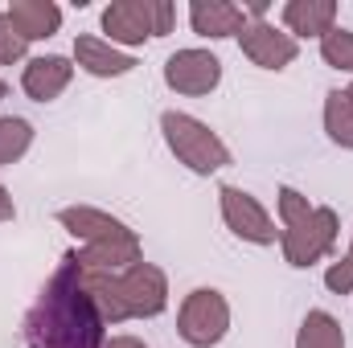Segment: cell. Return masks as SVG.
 Wrapping results in <instances>:
<instances>
[{
    "label": "cell",
    "instance_id": "4",
    "mask_svg": "<svg viewBox=\"0 0 353 348\" xmlns=\"http://www.w3.org/2000/svg\"><path fill=\"white\" fill-rule=\"evenodd\" d=\"M58 226L70 238H79V259L94 270H128L132 262L144 259L140 234L107 209L66 205V209H58Z\"/></svg>",
    "mask_w": 353,
    "mask_h": 348
},
{
    "label": "cell",
    "instance_id": "22",
    "mask_svg": "<svg viewBox=\"0 0 353 348\" xmlns=\"http://www.w3.org/2000/svg\"><path fill=\"white\" fill-rule=\"evenodd\" d=\"M12 217H17V201H12V193L0 184V226H4V221H12Z\"/></svg>",
    "mask_w": 353,
    "mask_h": 348
},
{
    "label": "cell",
    "instance_id": "23",
    "mask_svg": "<svg viewBox=\"0 0 353 348\" xmlns=\"http://www.w3.org/2000/svg\"><path fill=\"white\" fill-rule=\"evenodd\" d=\"M103 348H148L140 336H128V332H119V336H107V345Z\"/></svg>",
    "mask_w": 353,
    "mask_h": 348
},
{
    "label": "cell",
    "instance_id": "3",
    "mask_svg": "<svg viewBox=\"0 0 353 348\" xmlns=\"http://www.w3.org/2000/svg\"><path fill=\"white\" fill-rule=\"evenodd\" d=\"M275 209H279V250L288 266L308 270L337 250L341 217L333 205H312L300 188L283 184L275 197Z\"/></svg>",
    "mask_w": 353,
    "mask_h": 348
},
{
    "label": "cell",
    "instance_id": "7",
    "mask_svg": "<svg viewBox=\"0 0 353 348\" xmlns=\"http://www.w3.org/2000/svg\"><path fill=\"white\" fill-rule=\"evenodd\" d=\"M230 332V303L218 287H197L176 307V336L189 348H214Z\"/></svg>",
    "mask_w": 353,
    "mask_h": 348
},
{
    "label": "cell",
    "instance_id": "8",
    "mask_svg": "<svg viewBox=\"0 0 353 348\" xmlns=\"http://www.w3.org/2000/svg\"><path fill=\"white\" fill-rule=\"evenodd\" d=\"M218 205H222L226 230H230L239 242H251V246H275V242H279L275 217L259 205V197H251L247 188L222 184V188H218Z\"/></svg>",
    "mask_w": 353,
    "mask_h": 348
},
{
    "label": "cell",
    "instance_id": "26",
    "mask_svg": "<svg viewBox=\"0 0 353 348\" xmlns=\"http://www.w3.org/2000/svg\"><path fill=\"white\" fill-rule=\"evenodd\" d=\"M350 94H353V87H350Z\"/></svg>",
    "mask_w": 353,
    "mask_h": 348
},
{
    "label": "cell",
    "instance_id": "16",
    "mask_svg": "<svg viewBox=\"0 0 353 348\" xmlns=\"http://www.w3.org/2000/svg\"><path fill=\"white\" fill-rule=\"evenodd\" d=\"M296 348H345V328L333 312L325 307H312L304 320H300V332H296Z\"/></svg>",
    "mask_w": 353,
    "mask_h": 348
},
{
    "label": "cell",
    "instance_id": "9",
    "mask_svg": "<svg viewBox=\"0 0 353 348\" xmlns=\"http://www.w3.org/2000/svg\"><path fill=\"white\" fill-rule=\"evenodd\" d=\"M222 83V58L201 50V45H189V50H176L173 58L165 62V87L185 94V98H201V94H214Z\"/></svg>",
    "mask_w": 353,
    "mask_h": 348
},
{
    "label": "cell",
    "instance_id": "25",
    "mask_svg": "<svg viewBox=\"0 0 353 348\" xmlns=\"http://www.w3.org/2000/svg\"><path fill=\"white\" fill-rule=\"evenodd\" d=\"M350 254H353V234H350Z\"/></svg>",
    "mask_w": 353,
    "mask_h": 348
},
{
    "label": "cell",
    "instance_id": "24",
    "mask_svg": "<svg viewBox=\"0 0 353 348\" xmlns=\"http://www.w3.org/2000/svg\"><path fill=\"white\" fill-rule=\"evenodd\" d=\"M4 94H8V83H4V78H0V98H4Z\"/></svg>",
    "mask_w": 353,
    "mask_h": 348
},
{
    "label": "cell",
    "instance_id": "14",
    "mask_svg": "<svg viewBox=\"0 0 353 348\" xmlns=\"http://www.w3.org/2000/svg\"><path fill=\"white\" fill-rule=\"evenodd\" d=\"M283 33L288 37H325L329 29H337V0H288L279 8Z\"/></svg>",
    "mask_w": 353,
    "mask_h": 348
},
{
    "label": "cell",
    "instance_id": "15",
    "mask_svg": "<svg viewBox=\"0 0 353 348\" xmlns=\"http://www.w3.org/2000/svg\"><path fill=\"white\" fill-rule=\"evenodd\" d=\"M4 12L25 41H50L62 29V8L54 0H12Z\"/></svg>",
    "mask_w": 353,
    "mask_h": 348
},
{
    "label": "cell",
    "instance_id": "11",
    "mask_svg": "<svg viewBox=\"0 0 353 348\" xmlns=\"http://www.w3.org/2000/svg\"><path fill=\"white\" fill-rule=\"evenodd\" d=\"M74 66L87 70L90 78H123V74H132L140 62H136L128 50L111 45L107 37L79 33V37H74Z\"/></svg>",
    "mask_w": 353,
    "mask_h": 348
},
{
    "label": "cell",
    "instance_id": "19",
    "mask_svg": "<svg viewBox=\"0 0 353 348\" xmlns=\"http://www.w3.org/2000/svg\"><path fill=\"white\" fill-rule=\"evenodd\" d=\"M321 62H325L329 70L353 74V33L345 25H337V29H329V33L321 37Z\"/></svg>",
    "mask_w": 353,
    "mask_h": 348
},
{
    "label": "cell",
    "instance_id": "10",
    "mask_svg": "<svg viewBox=\"0 0 353 348\" xmlns=\"http://www.w3.org/2000/svg\"><path fill=\"white\" fill-rule=\"evenodd\" d=\"M239 50L251 66L259 70H288L296 58H300V41L288 37L283 29H275L271 21H251L243 33H239Z\"/></svg>",
    "mask_w": 353,
    "mask_h": 348
},
{
    "label": "cell",
    "instance_id": "1",
    "mask_svg": "<svg viewBox=\"0 0 353 348\" xmlns=\"http://www.w3.org/2000/svg\"><path fill=\"white\" fill-rule=\"evenodd\" d=\"M107 320L87 283V270L79 254H62L46 287L37 291L33 307L25 312L21 336L25 348H103L107 345Z\"/></svg>",
    "mask_w": 353,
    "mask_h": 348
},
{
    "label": "cell",
    "instance_id": "13",
    "mask_svg": "<svg viewBox=\"0 0 353 348\" xmlns=\"http://www.w3.org/2000/svg\"><path fill=\"white\" fill-rule=\"evenodd\" d=\"M189 25H193L197 37L222 41V37H239L251 21H247V8H239L230 0H193L189 4Z\"/></svg>",
    "mask_w": 353,
    "mask_h": 348
},
{
    "label": "cell",
    "instance_id": "2",
    "mask_svg": "<svg viewBox=\"0 0 353 348\" xmlns=\"http://www.w3.org/2000/svg\"><path fill=\"white\" fill-rule=\"evenodd\" d=\"M79 254V250H74ZM83 262V259H79ZM87 283L103 307L107 324H123V320H157L169 307V274L157 262H132L128 270H94L83 262Z\"/></svg>",
    "mask_w": 353,
    "mask_h": 348
},
{
    "label": "cell",
    "instance_id": "20",
    "mask_svg": "<svg viewBox=\"0 0 353 348\" xmlns=\"http://www.w3.org/2000/svg\"><path fill=\"white\" fill-rule=\"evenodd\" d=\"M25 50H29V41L12 29V21H8V12H0V66H12V62H25Z\"/></svg>",
    "mask_w": 353,
    "mask_h": 348
},
{
    "label": "cell",
    "instance_id": "12",
    "mask_svg": "<svg viewBox=\"0 0 353 348\" xmlns=\"http://www.w3.org/2000/svg\"><path fill=\"white\" fill-rule=\"evenodd\" d=\"M74 78V58H62V54H41V58H29L25 70H21V90L33 98V102H54L62 90L70 87Z\"/></svg>",
    "mask_w": 353,
    "mask_h": 348
},
{
    "label": "cell",
    "instance_id": "6",
    "mask_svg": "<svg viewBox=\"0 0 353 348\" xmlns=\"http://www.w3.org/2000/svg\"><path fill=\"white\" fill-rule=\"evenodd\" d=\"M176 21L173 0H111L99 17L111 45H144L152 37H169Z\"/></svg>",
    "mask_w": 353,
    "mask_h": 348
},
{
    "label": "cell",
    "instance_id": "21",
    "mask_svg": "<svg viewBox=\"0 0 353 348\" xmlns=\"http://www.w3.org/2000/svg\"><path fill=\"white\" fill-rule=\"evenodd\" d=\"M325 287H329L333 295H353V254H341L337 262H329Z\"/></svg>",
    "mask_w": 353,
    "mask_h": 348
},
{
    "label": "cell",
    "instance_id": "18",
    "mask_svg": "<svg viewBox=\"0 0 353 348\" xmlns=\"http://www.w3.org/2000/svg\"><path fill=\"white\" fill-rule=\"evenodd\" d=\"M33 148V123L17 115H0V168H12Z\"/></svg>",
    "mask_w": 353,
    "mask_h": 348
},
{
    "label": "cell",
    "instance_id": "5",
    "mask_svg": "<svg viewBox=\"0 0 353 348\" xmlns=\"http://www.w3.org/2000/svg\"><path fill=\"white\" fill-rule=\"evenodd\" d=\"M161 135L169 144V152L176 156V164H185L193 176H214L222 168H230V148L222 144V135L201 123L189 111H165L161 115Z\"/></svg>",
    "mask_w": 353,
    "mask_h": 348
},
{
    "label": "cell",
    "instance_id": "17",
    "mask_svg": "<svg viewBox=\"0 0 353 348\" xmlns=\"http://www.w3.org/2000/svg\"><path fill=\"white\" fill-rule=\"evenodd\" d=\"M325 135L341 152H353V94L350 90H329L325 94Z\"/></svg>",
    "mask_w": 353,
    "mask_h": 348
}]
</instances>
